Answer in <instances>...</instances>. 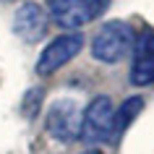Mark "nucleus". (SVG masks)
Returning <instances> with one entry per match:
<instances>
[{"instance_id": "obj_4", "label": "nucleus", "mask_w": 154, "mask_h": 154, "mask_svg": "<svg viewBox=\"0 0 154 154\" xmlns=\"http://www.w3.org/2000/svg\"><path fill=\"white\" fill-rule=\"evenodd\" d=\"M81 47H84V37L79 32L55 37L47 47L42 50L39 60H37V73L39 76H50V73L60 71L65 63H71L73 57L81 52Z\"/></svg>"}, {"instance_id": "obj_11", "label": "nucleus", "mask_w": 154, "mask_h": 154, "mask_svg": "<svg viewBox=\"0 0 154 154\" xmlns=\"http://www.w3.org/2000/svg\"><path fill=\"white\" fill-rule=\"evenodd\" d=\"M84 154H102L99 149H89V152H84Z\"/></svg>"}, {"instance_id": "obj_3", "label": "nucleus", "mask_w": 154, "mask_h": 154, "mask_svg": "<svg viewBox=\"0 0 154 154\" xmlns=\"http://www.w3.org/2000/svg\"><path fill=\"white\" fill-rule=\"evenodd\" d=\"M47 133L63 144H71L81 133V110L76 99H55L47 112Z\"/></svg>"}, {"instance_id": "obj_1", "label": "nucleus", "mask_w": 154, "mask_h": 154, "mask_svg": "<svg viewBox=\"0 0 154 154\" xmlns=\"http://www.w3.org/2000/svg\"><path fill=\"white\" fill-rule=\"evenodd\" d=\"M136 34L125 21H110L94 34L91 39V57L99 63H118L133 50Z\"/></svg>"}, {"instance_id": "obj_6", "label": "nucleus", "mask_w": 154, "mask_h": 154, "mask_svg": "<svg viewBox=\"0 0 154 154\" xmlns=\"http://www.w3.org/2000/svg\"><path fill=\"white\" fill-rule=\"evenodd\" d=\"M47 21L50 16L39 3H24L13 16V32L24 42H39L47 32Z\"/></svg>"}, {"instance_id": "obj_5", "label": "nucleus", "mask_w": 154, "mask_h": 154, "mask_svg": "<svg viewBox=\"0 0 154 154\" xmlns=\"http://www.w3.org/2000/svg\"><path fill=\"white\" fill-rule=\"evenodd\" d=\"M133 63H131V84L149 86L154 84V29H141L133 39Z\"/></svg>"}, {"instance_id": "obj_9", "label": "nucleus", "mask_w": 154, "mask_h": 154, "mask_svg": "<svg viewBox=\"0 0 154 154\" xmlns=\"http://www.w3.org/2000/svg\"><path fill=\"white\" fill-rule=\"evenodd\" d=\"M39 105H42V89H29V94L24 97V112L29 118H34L37 110H39Z\"/></svg>"}, {"instance_id": "obj_8", "label": "nucleus", "mask_w": 154, "mask_h": 154, "mask_svg": "<svg viewBox=\"0 0 154 154\" xmlns=\"http://www.w3.org/2000/svg\"><path fill=\"white\" fill-rule=\"evenodd\" d=\"M144 110V99L141 97H128L118 110H115V118H112V138L110 141H118V138L128 131V125L136 120V115Z\"/></svg>"}, {"instance_id": "obj_7", "label": "nucleus", "mask_w": 154, "mask_h": 154, "mask_svg": "<svg viewBox=\"0 0 154 154\" xmlns=\"http://www.w3.org/2000/svg\"><path fill=\"white\" fill-rule=\"evenodd\" d=\"M47 16L63 29H79L89 21L84 0H47Z\"/></svg>"}, {"instance_id": "obj_2", "label": "nucleus", "mask_w": 154, "mask_h": 154, "mask_svg": "<svg viewBox=\"0 0 154 154\" xmlns=\"http://www.w3.org/2000/svg\"><path fill=\"white\" fill-rule=\"evenodd\" d=\"M112 118H115V107L110 102V97H94L89 102V107L81 112V133L79 138L84 141H110L112 138Z\"/></svg>"}, {"instance_id": "obj_10", "label": "nucleus", "mask_w": 154, "mask_h": 154, "mask_svg": "<svg viewBox=\"0 0 154 154\" xmlns=\"http://www.w3.org/2000/svg\"><path fill=\"white\" fill-rule=\"evenodd\" d=\"M84 5H86V13H89V21H91V18H99L110 8V0H84Z\"/></svg>"}]
</instances>
